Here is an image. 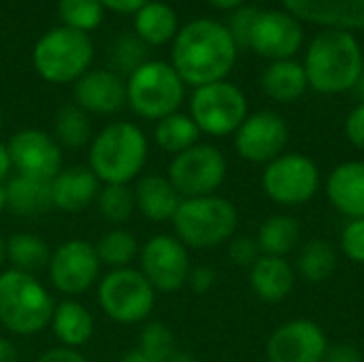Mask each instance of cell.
I'll return each mask as SVG.
<instances>
[{"mask_svg":"<svg viewBox=\"0 0 364 362\" xmlns=\"http://www.w3.org/2000/svg\"><path fill=\"white\" fill-rule=\"evenodd\" d=\"M237 43L215 19H194L173 38V68L186 85L203 87L224 81L237 62Z\"/></svg>","mask_w":364,"mask_h":362,"instance_id":"6da1fadb","label":"cell"},{"mask_svg":"<svg viewBox=\"0 0 364 362\" xmlns=\"http://www.w3.org/2000/svg\"><path fill=\"white\" fill-rule=\"evenodd\" d=\"M303 68L316 92L343 94L356 87L363 75V49L350 30L326 28L309 43Z\"/></svg>","mask_w":364,"mask_h":362,"instance_id":"7a4b0ae2","label":"cell"},{"mask_svg":"<svg viewBox=\"0 0 364 362\" xmlns=\"http://www.w3.org/2000/svg\"><path fill=\"white\" fill-rule=\"evenodd\" d=\"M149 156L145 132L132 122H111L87 145V166L102 186H130L143 175Z\"/></svg>","mask_w":364,"mask_h":362,"instance_id":"3957f363","label":"cell"},{"mask_svg":"<svg viewBox=\"0 0 364 362\" xmlns=\"http://www.w3.org/2000/svg\"><path fill=\"white\" fill-rule=\"evenodd\" d=\"M55 301L36 275L15 269L0 271V326L17 337L49 329Z\"/></svg>","mask_w":364,"mask_h":362,"instance_id":"277c9868","label":"cell"},{"mask_svg":"<svg viewBox=\"0 0 364 362\" xmlns=\"http://www.w3.org/2000/svg\"><path fill=\"white\" fill-rule=\"evenodd\" d=\"M239 213L235 205L218 194L181 198L173 218L175 237L194 250L218 247L235 237Z\"/></svg>","mask_w":364,"mask_h":362,"instance_id":"5b68a950","label":"cell"},{"mask_svg":"<svg viewBox=\"0 0 364 362\" xmlns=\"http://www.w3.org/2000/svg\"><path fill=\"white\" fill-rule=\"evenodd\" d=\"M186 83L166 62H143L126 81V105L143 119L160 122L179 111Z\"/></svg>","mask_w":364,"mask_h":362,"instance_id":"8992f818","label":"cell"},{"mask_svg":"<svg viewBox=\"0 0 364 362\" xmlns=\"http://www.w3.org/2000/svg\"><path fill=\"white\" fill-rule=\"evenodd\" d=\"M96 301L102 314L117 324L145 322L156 305V290L139 269H111L98 280Z\"/></svg>","mask_w":364,"mask_h":362,"instance_id":"52a82bcc","label":"cell"},{"mask_svg":"<svg viewBox=\"0 0 364 362\" xmlns=\"http://www.w3.org/2000/svg\"><path fill=\"white\" fill-rule=\"evenodd\" d=\"M94 58V45L85 32L55 28L43 34L32 51L36 73L49 83H70L87 73Z\"/></svg>","mask_w":364,"mask_h":362,"instance_id":"ba28073f","label":"cell"},{"mask_svg":"<svg viewBox=\"0 0 364 362\" xmlns=\"http://www.w3.org/2000/svg\"><path fill=\"white\" fill-rule=\"evenodd\" d=\"M190 117L200 132L226 137L239 130L247 117L245 94L228 81H215L196 87L190 100Z\"/></svg>","mask_w":364,"mask_h":362,"instance_id":"9c48e42d","label":"cell"},{"mask_svg":"<svg viewBox=\"0 0 364 362\" xmlns=\"http://www.w3.org/2000/svg\"><path fill=\"white\" fill-rule=\"evenodd\" d=\"M226 158L218 147L196 143L194 147L173 156L166 177L181 198H196L215 194L226 179Z\"/></svg>","mask_w":364,"mask_h":362,"instance_id":"30bf717a","label":"cell"},{"mask_svg":"<svg viewBox=\"0 0 364 362\" xmlns=\"http://www.w3.org/2000/svg\"><path fill=\"white\" fill-rule=\"evenodd\" d=\"M100 260L94 243L83 239H68L60 243L49 258L47 275L55 292L77 299L85 294L100 280Z\"/></svg>","mask_w":364,"mask_h":362,"instance_id":"8fae6325","label":"cell"},{"mask_svg":"<svg viewBox=\"0 0 364 362\" xmlns=\"http://www.w3.org/2000/svg\"><path fill=\"white\" fill-rule=\"evenodd\" d=\"M139 271L156 292L175 294L188 284L192 271L188 247L173 235H154L139 252Z\"/></svg>","mask_w":364,"mask_h":362,"instance_id":"7c38bea8","label":"cell"},{"mask_svg":"<svg viewBox=\"0 0 364 362\" xmlns=\"http://www.w3.org/2000/svg\"><path fill=\"white\" fill-rule=\"evenodd\" d=\"M320 183L318 166L311 158L301 154H286L269 162L262 175V188L271 201L279 205L307 203Z\"/></svg>","mask_w":364,"mask_h":362,"instance_id":"4fadbf2b","label":"cell"},{"mask_svg":"<svg viewBox=\"0 0 364 362\" xmlns=\"http://www.w3.org/2000/svg\"><path fill=\"white\" fill-rule=\"evenodd\" d=\"M6 147L17 175L51 181L64 169L62 147L45 130L23 128L9 139Z\"/></svg>","mask_w":364,"mask_h":362,"instance_id":"5bb4252c","label":"cell"},{"mask_svg":"<svg viewBox=\"0 0 364 362\" xmlns=\"http://www.w3.org/2000/svg\"><path fill=\"white\" fill-rule=\"evenodd\" d=\"M303 26L288 11L267 9L258 13L250 32L247 49L271 60H292L303 45Z\"/></svg>","mask_w":364,"mask_h":362,"instance_id":"9a60e30c","label":"cell"},{"mask_svg":"<svg viewBox=\"0 0 364 362\" xmlns=\"http://www.w3.org/2000/svg\"><path fill=\"white\" fill-rule=\"evenodd\" d=\"M288 143V126L282 115L273 111H258L247 115L235 132V147L247 162L264 164L282 156Z\"/></svg>","mask_w":364,"mask_h":362,"instance_id":"2e32d148","label":"cell"},{"mask_svg":"<svg viewBox=\"0 0 364 362\" xmlns=\"http://www.w3.org/2000/svg\"><path fill=\"white\" fill-rule=\"evenodd\" d=\"M326 352V335L311 320L286 322L267 344L269 362H324Z\"/></svg>","mask_w":364,"mask_h":362,"instance_id":"e0dca14e","label":"cell"},{"mask_svg":"<svg viewBox=\"0 0 364 362\" xmlns=\"http://www.w3.org/2000/svg\"><path fill=\"white\" fill-rule=\"evenodd\" d=\"M73 96L85 113L113 115L126 105V81L115 70H87L75 81Z\"/></svg>","mask_w":364,"mask_h":362,"instance_id":"ac0fdd59","label":"cell"},{"mask_svg":"<svg viewBox=\"0 0 364 362\" xmlns=\"http://www.w3.org/2000/svg\"><path fill=\"white\" fill-rule=\"evenodd\" d=\"M299 21L335 30L364 28V0H282Z\"/></svg>","mask_w":364,"mask_h":362,"instance_id":"d6986e66","label":"cell"},{"mask_svg":"<svg viewBox=\"0 0 364 362\" xmlns=\"http://www.w3.org/2000/svg\"><path fill=\"white\" fill-rule=\"evenodd\" d=\"M102 183L90 166H64L51 179V203L62 213H81L96 203Z\"/></svg>","mask_w":364,"mask_h":362,"instance_id":"ffe728a7","label":"cell"},{"mask_svg":"<svg viewBox=\"0 0 364 362\" xmlns=\"http://www.w3.org/2000/svg\"><path fill=\"white\" fill-rule=\"evenodd\" d=\"M136 211L149 222H173L181 196L164 175H141L134 181Z\"/></svg>","mask_w":364,"mask_h":362,"instance_id":"44dd1931","label":"cell"},{"mask_svg":"<svg viewBox=\"0 0 364 362\" xmlns=\"http://www.w3.org/2000/svg\"><path fill=\"white\" fill-rule=\"evenodd\" d=\"M331 203L352 220L364 218V162L339 164L326 183Z\"/></svg>","mask_w":364,"mask_h":362,"instance_id":"7402d4cb","label":"cell"},{"mask_svg":"<svg viewBox=\"0 0 364 362\" xmlns=\"http://www.w3.org/2000/svg\"><path fill=\"white\" fill-rule=\"evenodd\" d=\"M49 329L62 348L79 350L94 335V316L81 301L64 299L62 303H55Z\"/></svg>","mask_w":364,"mask_h":362,"instance_id":"603a6c76","label":"cell"},{"mask_svg":"<svg viewBox=\"0 0 364 362\" xmlns=\"http://www.w3.org/2000/svg\"><path fill=\"white\" fill-rule=\"evenodd\" d=\"M6 211L17 218H38L53 209L51 181L15 175L4 183Z\"/></svg>","mask_w":364,"mask_h":362,"instance_id":"cb8c5ba5","label":"cell"},{"mask_svg":"<svg viewBox=\"0 0 364 362\" xmlns=\"http://www.w3.org/2000/svg\"><path fill=\"white\" fill-rule=\"evenodd\" d=\"M250 284L254 292L269 303L286 299L294 288L292 267L277 256H260L250 273Z\"/></svg>","mask_w":364,"mask_h":362,"instance_id":"d4e9b609","label":"cell"},{"mask_svg":"<svg viewBox=\"0 0 364 362\" xmlns=\"http://www.w3.org/2000/svg\"><path fill=\"white\" fill-rule=\"evenodd\" d=\"M134 28L143 43L147 45H164L179 32L177 13L173 6L160 0L145 2L134 15Z\"/></svg>","mask_w":364,"mask_h":362,"instance_id":"484cf974","label":"cell"},{"mask_svg":"<svg viewBox=\"0 0 364 362\" xmlns=\"http://www.w3.org/2000/svg\"><path fill=\"white\" fill-rule=\"evenodd\" d=\"M309 87L303 64L294 60H277L262 73V90L277 102H292Z\"/></svg>","mask_w":364,"mask_h":362,"instance_id":"4316f807","label":"cell"},{"mask_svg":"<svg viewBox=\"0 0 364 362\" xmlns=\"http://www.w3.org/2000/svg\"><path fill=\"white\" fill-rule=\"evenodd\" d=\"M4 250H6V262L11 265L9 269L30 273V275L47 269L49 258H51L49 245L45 243V239H41L34 233L11 235L4 241Z\"/></svg>","mask_w":364,"mask_h":362,"instance_id":"83f0119b","label":"cell"},{"mask_svg":"<svg viewBox=\"0 0 364 362\" xmlns=\"http://www.w3.org/2000/svg\"><path fill=\"white\" fill-rule=\"evenodd\" d=\"M198 137H200V130L194 124V119L179 111L160 119L154 130V139H156L158 147L173 156L194 147L198 143Z\"/></svg>","mask_w":364,"mask_h":362,"instance_id":"f1b7e54d","label":"cell"},{"mask_svg":"<svg viewBox=\"0 0 364 362\" xmlns=\"http://www.w3.org/2000/svg\"><path fill=\"white\" fill-rule=\"evenodd\" d=\"M94 250L98 254L100 265L102 267H109V269L130 267L132 260L141 252L136 237L130 230L122 228V226H115V228L102 233L98 237V241L94 243Z\"/></svg>","mask_w":364,"mask_h":362,"instance_id":"f546056e","label":"cell"},{"mask_svg":"<svg viewBox=\"0 0 364 362\" xmlns=\"http://www.w3.org/2000/svg\"><path fill=\"white\" fill-rule=\"evenodd\" d=\"M55 141L62 149H81L92 141L90 115L77 105H64L58 109L53 119Z\"/></svg>","mask_w":364,"mask_h":362,"instance_id":"4dcf8cb0","label":"cell"},{"mask_svg":"<svg viewBox=\"0 0 364 362\" xmlns=\"http://www.w3.org/2000/svg\"><path fill=\"white\" fill-rule=\"evenodd\" d=\"M301 228L299 222L290 215H275L269 218L260 230H258V247L262 252V256H277L284 258L286 254H290L296 247Z\"/></svg>","mask_w":364,"mask_h":362,"instance_id":"1f68e13d","label":"cell"},{"mask_svg":"<svg viewBox=\"0 0 364 362\" xmlns=\"http://www.w3.org/2000/svg\"><path fill=\"white\" fill-rule=\"evenodd\" d=\"M96 209L98 213L119 226V224H126L134 211H136V203H134V192L130 186H119V183H109V186H102L98 196H96Z\"/></svg>","mask_w":364,"mask_h":362,"instance_id":"d6a6232c","label":"cell"},{"mask_svg":"<svg viewBox=\"0 0 364 362\" xmlns=\"http://www.w3.org/2000/svg\"><path fill=\"white\" fill-rule=\"evenodd\" d=\"M337 267V254L331 243L322 239L309 241L299 256V271L307 282H324Z\"/></svg>","mask_w":364,"mask_h":362,"instance_id":"836d02e7","label":"cell"},{"mask_svg":"<svg viewBox=\"0 0 364 362\" xmlns=\"http://www.w3.org/2000/svg\"><path fill=\"white\" fill-rule=\"evenodd\" d=\"M105 6L100 0H60L58 11L60 19L64 21L66 28L79 30V32H90L96 30L102 21V11Z\"/></svg>","mask_w":364,"mask_h":362,"instance_id":"e575fe53","label":"cell"},{"mask_svg":"<svg viewBox=\"0 0 364 362\" xmlns=\"http://www.w3.org/2000/svg\"><path fill=\"white\" fill-rule=\"evenodd\" d=\"M177 350L175 335L164 322H147L139 337V352L156 362H166Z\"/></svg>","mask_w":364,"mask_h":362,"instance_id":"d590c367","label":"cell"},{"mask_svg":"<svg viewBox=\"0 0 364 362\" xmlns=\"http://www.w3.org/2000/svg\"><path fill=\"white\" fill-rule=\"evenodd\" d=\"M258 13H260V9L254 6V4H247V6L243 4V6L235 9V13H232V17H230V23H228L226 28H228L230 36L235 38L237 47L247 49L250 32H252V28H254V21H256Z\"/></svg>","mask_w":364,"mask_h":362,"instance_id":"8d00e7d4","label":"cell"},{"mask_svg":"<svg viewBox=\"0 0 364 362\" xmlns=\"http://www.w3.org/2000/svg\"><path fill=\"white\" fill-rule=\"evenodd\" d=\"M341 247H343V254L352 262L364 265V218L352 220L343 228V233H341Z\"/></svg>","mask_w":364,"mask_h":362,"instance_id":"74e56055","label":"cell"},{"mask_svg":"<svg viewBox=\"0 0 364 362\" xmlns=\"http://www.w3.org/2000/svg\"><path fill=\"white\" fill-rule=\"evenodd\" d=\"M228 254H230V258H232L235 265H239V267H254L256 260L260 258V247H258V241L256 239L237 237V239L230 241Z\"/></svg>","mask_w":364,"mask_h":362,"instance_id":"f35d334b","label":"cell"},{"mask_svg":"<svg viewBox=\"0 0 364 362\" xmlns=\"http://www.w3.org/2000/svg\"><path fill=\"white\" fill-rule=\"evenodd\" d=\"M192 288V292L196 294H207L213 286H215V271L211 267H194L188 275V284Z\"/></svg>","mask_w":364,"mask_h":362,"instance_id":"ab89813d","label":"cell"},{"mask_svg":"<svg viewBox=\"0 0 364 362\" xmlns=\"http://www.w3.org/2000/svg\"><path fill=\"white\" fill-rule=\"evenodd\" d=\"M346 134L352 145L364 149V102H360L346 119Z\"/></svg>","mask_w":364,"mask_h":362,"instance_id":"60d3db41","label":"cell"},{"mask_svg":"<svg viewBox=\"0 0 364 362\" xmlns=\"http://www.w3.org/2000/svg\"><path fill=\"white\" fill-rule=\"evenodd\" d=\"M36 362H90V361H87L79 350H70V348H62V346H58V348H51V350L43 352Z\"/></svg>","mask_w":364,"mask_h":362,"instance_id":"b9f144b4","label":"cell"},{"mask_svg":"<svg viewBox=\"0 0 364 362\" xmlns=\"http://www.w3.org/2000/svg\"><path fill=\"white\" fill-rule=\"evenodd\" d=\"M324 362H363L360 352L350 346V344H339V346H333L328 348Z\"/></svg>","mask_w":364,"mask_h":362,"instance_id":"7bdbcfd3","label":"cell"},{"mask_svg":"<svg viewBox=\"0 0 364 362\" xmlns=\"http://www.w3.org/2000/svg\"><path fill=\"white\" fill-rule=\"evenodd\" d=\"M145 2H149V0H100L102 6L117 11V13H136Z\"/></svg>","mask_w":364,"mask_h":362,"instance_id":"ee69618b","label":"cell"},{"mask_svg":"<svg viewBox=\"0 0 364 362\" xmlns=\"http://www.w3.org/2000/svg\"><path fill=\"white\" fill-rule=\"evenodd\" d=\"M11 173H13V162H11L9 147L0 143V186H4L11 179Z\"/></svg>","mask_w":364,"mask_h":362,"instance_id":"f6af8a7d","label":"cell"},{"mask_svg":"<svg viewBox=\"0 0 364 362\" xmlns=\"http://www.w3.org/2000/svg\"><path fill=\"white\" fill-rule=\"evenodd\" d=\"M0 362H17V348L11 339L0 335Z\"/></svg>","mask_w":364,"mask_h":362,"instance_id":"bcb514c9","label":"cell"},{"mask_svg":"<svg viewBox=\"0 0 364 362\" xmlns=\"http://www.w3.org/2000/svg\"><path fill=\"white\" fill-rule=\"evenodd\" d=\"M207 2L215 9H222V11H235V9L243 6L245 0H207Z\"/></svg>","mask_w":364,"mask_h":362,"instance_id":"7dc6e473","label":"cell"},{"mask_svg":"<svg viewBox=\"0 0 364 362\" xmlns=\"http://www.w3.org/2000/svg\"><path fill=\"white\" fill-rule=\"evenodd\" d=\"M166 362H196V358L190 352H186V350H175Z\"/></svg>","mask_w":364,"mask_h":362,"instance_id":"c3c4849f","label":"cell"},{"mask_svg":"<svg viewBox=\"0 0 364 362\" xmlns=\"http://www.w3.org/2000/svg\"><path fill=\"white\" fill-rule=\"evenodd\" d=\"M119 362H156V361H151V358H147L145 354H141L139 350H132V352H128L124 358Z\"/></svg>","mask_w":364,"mask_h":362,"instance_id":"681fc988","label":"cell"},{"mask_svg":"<svg viewBox=\"0 0 364 362\" xmlns=\"http://www.w3.org/2000/svg\"><path fill=\"white\" fill-rule=\"evenodd\" d=\"M4 241H6V239H2V235H0V271H4L2 267H4V262H6V250H4Z\"/></svg>","mask_w":364,"mask_h":362,"instance_id":"f907efd6","label":"cell"},{"mask_svg":"<svg viewBox=\"0 0 364 362\" xmlns=\"http://www.w3.org/2000/svg\"><path fill=\"white\" fill-rule=\"evenodd\" d=\"M6 211V196H4V186H0V215Z\"/></svg>","mask_w":364,"mask_h":362,"instance_id":"816d5d0a","label":"cell"},{"mask_svg":"<svg viewBox=\"0 0 364 362\" xmlns=\"http://www.w3.org/2000/svg\"><path fill=\"white\" fill-rule=\"evenodd\" d=\"M356 90H358V94H360V98H363V102H364V68H363L360 79H358V83H356Z\"/></svg>","mask_w":364,"mask_h":362,"instance_id":"f5cc1de1","label":"cell"},{"mask_svg":"<svg viewBox=\"0 0 364 362\" xmlns=\"http://www.w3.org/2000/svg\"><path fill=\"white\" fill-rule=\"evenodd\" d=\"M0 132H2V109H0Z\"/></svg>","mask_w":364,"mask_h":362,"instance_id":"db71d44e","label":"cell"}]
</instances>
